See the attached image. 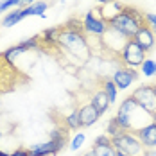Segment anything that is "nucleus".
<instances>
[{"instance_id":"nucleus-11","label":"nucleus","mask_w":156,"mask_h":156,"mask_svg":"<svg viewBox=\"0 0 156 156\" xmlns=\"http://www.w3.org/2000/svg\"><path fill=\"white\" fill-rule=\"evenodd\" d=\"M133 40L140 45L145 52H149V50H153L154 48V43H156V36L154 32L151 31L149 27H140L138 31H136V34L133 36Z\"/></svg>"},{"instance_id":"nucleus-18","label":"nucleus","mask_w":156,"mask_h":156,"mask_svg":"<svg viewBox=\"0 0 156 156\" xmlns=\"http://www.w3.org/2000/svg\"><path fill=\"white\" fill-rule=\"evenodd\" d=\"M20 20H23V18H22V9H15V11H11V13H7V15L4 16L2 27H13V25L18 23Z\"/></svg>"},{"instance_id":"nucleus-14","label":"nucleus","mask_w":156,"mask_h":156,"mask_svg":"<svg viewBox=\"0 0 156 156\" xmlns=\"http://www.w3.org/2000/svg\"><path fill=\"white\" fill-rule=\"evenodd\" d=\"M90 104H92V106L97 109V113L102 117V115L108 111V108H109V104H111V102H109L108 95L99 88V90H95L94 94H92V101H90Z\"/></svg>"},{"instance_id":"nucleus-27","label":"nucleus","mask_w":156,"mask_h":156,"mask_svg":"<svg viewBox=\"0 0 156 156\" xmlns=\"http://www.w3.org/2000/svg\"><path fill=\"white\" fill-rule=\"evenodd\" d=\"M99 4H102V5H106V4H109V2H115V0H97Z\"/></svg>"},{"instance_id":"nucleus-31","label":"nucleus","mask_w":156,"mask_h":156,"mask_svg":"<svg viewBox=\"0 0 156 156\" xmlns=\"http://www.w3.org/2000/svg\"><path fill=\"white\" fill-rule=\"evenodd\" d=\"M0 156H9V154H7V153H4V151L0 149Z\"/></svg>"},{"instance_id":"nucleus-22","label":"nucleus","mask_w":156,"mask_h":156,"mask_svg":"<svg viewBox=\"0 0 156 156\" xmlns=\"http://www.w3.org/2000/svg\"><path fill=\"white\" fill-rule=\"evenodd\" d=\"M83 142H84V135H83V133H77V135H76V138H74V140H72V144H70L72 151H77L79 147L83 145Z\"/></svg>"},{"instance_id":"nucleus-21","label":"nucleus","mask_w":156,"mask_h":156,"mask_svg":"<svg viewBox=\"0 0 156 156\" xmlns=\"http://www.w3.org/2000/svg\"><path fill=\"white\" fill-rule=\"evenodd\" d=\"M16 5H20V0H2L0 2V13L7 11V9H13Z\"/></svg>"},{"instance_id":"nucleus-3","label":"nucleus","mask_w":156,"mask_h":156,"mask_svg":"<svg viewBox=\"0 0 156 156\" xmlns=\"http://www.w3.org/2000/svg\"><path fill=\"white\" fill-rule=\"evenodd\" d=\"M58 41H59L61 50L77 58L79 61L88 59L90 45H88V38H86L84 31H72L63 23V25H59V40Z\"/></svg>"},{"instance_id":"nucleus-25","label":"nucleus","mask_w":156,"mask_h":156,"mask_svg":"<svg viewBox=\"0 0 156 156\" xmlns=\"http://www.w3.org/2000/svg\"><path fill=\"white\" fill-rule=\"evenodd\" d=\"M142 156H156V151H153V149H147V151H144V153H142Z\"/></svg>"},{"instance_id":"nucleus-24","label":"nucleus","mask_w":156,"mask_h":156,"mask_svg":"<svg viewBox=\"0 0 156 156\" xmlns=\"http://www.w3.org/2000/svg\"><path fill=\"white\" fill-rule=\"evenodd\" d=\"M9 156H29V149H23V147H20V149L13 151Z\"/></svg>"},{"instance_id":"nucleus-23","label":"nucleus","mask_w":156,"mask_h":156,"mask_svg":"<svg viewBox=\"0 0 156 156\" xmlns=\"http://www.w3.org/2000/svg\"><path fill=\"white\" fill-rule=\"evenodd\" d=\"M145 20H147V23H149V29L154 32V36H156V15L145 13Z\"/></svg>"},{"instance_id":"nucleus-7","label":"nucleus","mask_w":156,"mask_h":156,"mask_svg":"<svg viewBox=\"0 0 156 156\" xmlns=\"http://www.w3.org/2000/svg\"><path fill=\"white\" fill-rule=\"evenodd\" d=\"M83 27H84V32L86 34H94V36H102L104 32L108 31V25H106L104 18L99 15L97 9H92L88 15L84 16Z\"/></svg>"},{"instance_id":"nucleus-8","label":"nucleus","mask_w":156,"mask_h":156,"mask_svg":"<svg viewBox=\"0 0 156 156\" xmlns=\"http://www.w3.org/2000/svg\"><path fill=\"white\" fill-rule=\"evenodd\" d=\"M131 133L140 140L142 147H147V149L156 147V124L154 122H151V124L145 126V127H136Z\"/></svg>"},{"instance_id":"nucleus-9","label":"nucleus","mask_w":156,"mask_h":156,"mask_svg":"<svg viewBox=\"0 0 156 156\" xmlns=\"http://www.w3.org/2000/svg\"><path fill=\"white\" fill-rule=\"evenodd\" d=\"M113 83L117 84V88L119 90H126L131 83H135L136 79H138V72L135 70V68H129V66H122V68H119L115 74H113Z\"/></svg>"},{"instance_id":"nucleus-33","label":"nucleus","mask_w":156,"mask_h":156,"mask_svg":"<svg viewBox=\"0 0 156 156\" xmlns=\"http://www.w3.org/2000/svg\"><path fill=\"white\" fill-rule=\"evenodd\" d=\"M0 136H2V131H0Z\"/></svg>"},{"instance_id":"nucleus-20","label":"nucleus","mask_w":156,"mask_h":156,"mask_svg":"<svg viewBox=\"0 0 156 156\" xmlns=\"http://www.w3.org/2000/svg\"><path fill=\"white\" fill-rule=\"evenodd\" d=\"M120 133H124V129L120 127L119 120L113 117V119L109 120V124H108V135H109V138H111V136H117V135H120Z\"/></svg>"},{"instance_id":"nucleus-29","label":"nucleus","mask_w":156,"mask_h":156,"mask_svg":"<svg viewBox=\"0 0 156 156\" xmlns=\"http://www.w3.org/2000/svg\"><path fill=\"white\" fill-rule=\"evenodd\" d=\"M115 156H127V154H124V153H120V151H117V154Z\"/></svg>"},{"instance_id":"nucleus-12","label":"nucleus","mask_w":156,"mask_h":156,"mask_svg":"<svg viewBox=\"0 0 156 156\" xmlns=\"http://www.w3.org/2000/svg\"><path fill=\"white\" fill-rule=\"evenodd\" d=\"M92 153L95 156H115L117 154V149L111 145L109 136L102 135V136H97V140L92 145Z\"/></svg>"},{"instance_id":"nucleus-4","label":"nucleus","mask_w":156,"mask_h":156,"mask_svg":"<svg viewBox=\"0 0 156 156\" xmlns=\"http://www.w3.org/2000/svg\"><path fill=\"white\" fill-rule=\"evenodd\" d=\"M147 52L135 41V40H127L124 43V47L120 48L117 59L120 61L122 66H129V68H135V66H140L144 59H145Z\"/></svg>"},{"instance_id":"nucleus-10","label":"nucleus","mask_w":156,"mask_h":156,"mask_svg":"<svg viewBox=\"0 0 156 156\" xmlns=\"http://www.w3.org/2000/svg\"><path fill=\"white\" fill-rule=\"evenodd\" d=\"M77 117H79V127H90V126H94L101 119V115L97 113V109L92 104H86V102L79 106Z\"/></svg>"},{"instance_id":"nucleus-5","label":"nucleus","mask_w":156,"mask_h":156,"mask_svg":"<svg viewBox=\"0 0 156 156\" xmlns=\"http://www.w3.org/2000/svg\"><path fill=\"white\" fill-rule=\"evenodd\" d=\"M111 140V145L117 149V151H120V153H124L127 156H142V144L140 140L133 135V133H120V135H117V136H111L109 138Z\"/></svg>"},{"instance_id":"nucleus-30","label":"nucleus","mask_w":156,"mask_h":156,"mask_svg":"<svg viewBox=\"0 0 156 156\" xmlns=\"http://www.w3.org/2000/svg\"><path fill=\"white\" fill-rule=\"evenodd\" d=\"M83 156H95V154H94V153H92V151H90V153H84V154H83Z\"/></svg>"},{"instance_id":"nucleus-6","label":"nucleus","mask_w":156,"mask_h":156,"mask_svg":"<svg viewBox=\"0 0 156 156\" xmlns=\"http://www.w3.org/2000/svg\"><path fill=\"white\" fill-rule=\"evenodd\" d=\"M131 99H133L135 104L140 109H144L147 115H153L156 111V95H154V90H153L151 84L138 86V88L131 94Z\"/></svg>"},{"instance_id":"nucleus-2","label":"nucleus","mask_w":156,"mask_h":156,"mask_svg":"<svg viewBox=\"0 0 156 156\" xmlns=\"http://www.w3.org/2000/svg\"><path fill=\"white\" fill-rule=\"evenodd\" d=\"M29 83H31V76L22 72L15 65V61L7 59L4 52H0V95L13 94Z\"/></svg>"},{"instance_id":"nucleus-1","label":"nucleus","mask_w":156,"mask_h":156,"mask_svg":"<svg viewBox=\"0 0 156 156\" xmlns=\"http://www.w3.org/2000/svg\"><path fill=\"white\" fill-rule=\"evenodd\" d=\"M104 22L108 27L119 31L127 40H133V36L136 34L140 27H149V23L145 20V13H142L140 9H136L133 5H126V4L120 13L106 18Z\"/></svg>"},{"instance_id":"nucleus-15","label":"nucleus","mask_w":156,"mask_h":156,"mask_svg":"<svg viewBox=\"0 0 156 156\" xmlns=\"http://www.w3.org/2000/svg\"><path fill=\"white\" fill-rule=\"evenodd\" d=\"M50 140L56 142L59 147H61V151L66 147V144L70 142V131L66 129V127H59V126H56L52 131H50Z\"/></svg>"},{"instance_id":"nucleus-32","label":"nucleus","mask_w":156,"mask_h":156,"mask_svg":"<svg viewBox=\"0 0 156 156\" xmlns=\"http://www.w3.org/2000/svg\"><path fill=\"white\" fill-rule=\"evenodd\" d=\"M153 90H154V95H156V83L153 84Z\"/></svg>"},{"instance_id":"nucleus-26","label":"nucleus","mask_w":156,"mask_h":156,"mask_svg":"<svg viewBox=\"0 0 156 156\" xmlns=\"http://www.w3.org/2000/svg\"><path fill=\"white\" fill-rule=\"evenodd\" d=\"M31 4H34V0H20V5H31Z\"/></svg>"},{"instance_id":"nucleus-16","label":"nucleus","mask_w":156,"mask_h":156,"mask_svg":"<svg viewBox=\"0 0 156 156\" xmlns=\"http://www.w3.org/2000/svg\"><path fill=\"white\" fill-rule=\"evenodd\" d=\"M48 5H50L48 2H34L22 9V18H27V16H41L43 18Z\"/></svg>"},{"instance_id":"nucleus-28","label":"nucleus","mask_w":156,"mask_h":156,"mask_svg":"<svg viewBox=\"0 0 156 156\" xmlns=\"http://www.w3.org/2000/svg\"><path fill=\"white\" fill-rule=\"evenodd\" d=\"M151 119H153V122H154V124H156V111H154V113H153V115H151Z\"/></svg>"},{"instance_id":"nucleus-13","label":"nucleus","mask_w":156,"mask_h":156,"mask_svg":"<svg viewBox=\"0 0 156 156\" xmlns=\"http://www.w3.org/2000/svg\"><path fill=\"white\" fill-rule=\"evenodd\" d=\"M58 153H61V147L52 140L32 145L29 149V156H56Z\"/></svg>"},{"instance_id":"nucleus-17","label":"nucleus","mask_w":156,"mask_h":156,"mask_svg":"<svg viewBox=\"0 0 156 156\" xmlns=\"http://www.w3.org/2000/svg\"><path fill=\"white\" fill-rule=\"evenodd\" d=\"M99 84H101V90L108 95L109 102H115L119 88H117V84L113 83V79H111V77H101V79H99Z\"/></svg>"},{"instance_id":"nucleus-19","label":"nucleus","mask_w":156,"mask_h":156,"mask_svg":"<svg viewBox=\"0 0 156 156\" xmlns=\"http://www.w3.org/2000/svg\"><path fill=\"white\" fill-rule=\"evenodd\" d=\"M140 66H142L144 76H147V77H153V76H156V61L149 59V58H145Z\"/></svg>"}]
</instances>
